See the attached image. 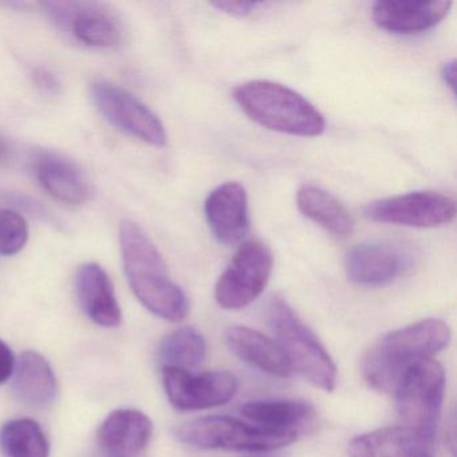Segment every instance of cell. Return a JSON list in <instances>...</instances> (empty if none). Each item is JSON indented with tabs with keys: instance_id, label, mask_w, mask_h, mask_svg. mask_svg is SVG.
Segmentation results:
<instances>
[{
	"instance_id": "1",
	"label": "cell",
	"mask_w": 457,
	"mask_h": 457,
	"mask_svg": "<svg viewBox=\"0 0 457 457\" xmlns=\"http://www.w3.org/2000/svg\"><path fill=\"white\" fill-rule=\"evenodd\" d=\"M120 245L128 283L138 301L162 320H186L189 312L186 293L173 282L162 253L135 221H121Z\"/></svg>"
},
{
	"instance_id": "2",
	"label": "cell",
	"mask_w": 457,
	"mask_h": 457,
	"mask_svg": "<svg viewBox=\"0 0 457 457\" xmlns=\"http://www.w3.org/2000/svg\"><path fill=\"white\" fill-rule=\"evenodd\" d=\"M451 341V330L436 318L419 320L379 339L365 355L362 373L379 392H395L403 374L424 361L432 360Z\"/></svg>"
},
{
	"instance_id": "3",
	"label": "cell",
	"mask_w": 457,
	"mask_h": 457,
	"mask_svg": "<svg viewBox=\"0 0 457 457\" xmlns=\"http://www.w3.org/2000/svg\"><path fill=\"white\" fill-rule=\"evenodd\" d=\"M243 112L261 127L299 137H318L326 129L323 114L295 90L271 81H250L234 90Z\"/></svg>"
},
{
	"instance_id": "4",
	"label": "cell",
	"mask_w": 457,
	"mask_h": 457,
	"mask_svg": "<svg viewBox=\"0 0 457 457\" xmlns=\"http://www.w3.org/2000/svg\"><path fill=\"white\" fill-rule=\"evenodd\" d=\"M267 320L275 342L285 353L293 370L315 387L331 393L337 387V366L320 339L302 322L282 296L270 299Z\"/></svg>"
},
{
	"instance_id": "5",
	"label": "cell",
	"mask_w": 457,
	"mask_h": 457,
	"mask_svg": "<svg viewBox=\"0 0 457 457\" xmlns=\"http://www.w3.org/2000/svg\"><path fill=\"white\" fill-rule=\"evenodd\" d=\"M176 437L192 448L266 453L290 445L298 432L263 429L232 417L208 416L181 425Z\"/></svg>"
},
{
	"instance_id": "6",
	"label": "cell",
	"mask_w": 457,
	"mask_h": 457,
	"mask_svg": "<svg viewBox=\"0 0 457 457\" xmlns=\"http://www.w3.org/2000/svg\"><path fill=\"white\" fill-rule=\"evenodd\" d=\"M445 390V371L435 360L409 369L395 387V403L403 425L436 436Z\"/></svg>"
},
{
	"instance_id": "7",
	"label": "cell",
	"mask_w": 457,
	"mask_h": 457,
	"mask_svg": "<svg viewBox=\"0 0 457 457\" xmlns=\"http://www.w3.org/2000/svg\"><path fill=\"white\" fill-rule=\"evenodd\" d=\"M274 256L259 240L243 243L215 287V299L226 310H240L253 303L269 285Z\"/></svg>"
},
{
	"instance_id": "8",
	"label": "cell",
	"mask_w": 457,
	"mask_h": 457,
	"mask_svg": "<svg viewBox=\"0 0 457 457\" xmlns=\"http://www.w3.org/2000/svg\"><path fill=\"white\" fill-rule=\"evenodd\" d=\"M90 98L101 116L117 129L157 148L167 145L162 120L127 90L98 79L90 85Z\"/></svg>"
},
{
	"instance_id": "9",
	"label": "cell",
	"mask_w": 457,
	"mask_h": 457,
	"mask_svg": "<svg viewBox=\"0 0 457 457\" xmlns=\"http://www.w3.org/2000/svg\"><path fill=\"white\" fill-rule=\"evenodd\" d=\"M47 17L79 44L98 49L117 47L124 39L119 17L95 2H45Z\"/></svg>"
},
{
	"instance_id": "10",
	"label": "cell",
	"mask_w": 457,
	"mask_h": 457,
	"mask_svg": "<svg viewBox=\"0 0 457 457\" xmlns=\"http://www.w3.org/2000/svg\"><path fill=\"white\" fill-rule=\"evenodd\" d=\"M365 216L376 223L435 228L454 220L456 202L440 192H409L370 203Z\"/></svg>"
},
{
	"instance_id": "11",
	"label": "cell",
	"mask_w": 457,
	"mask_h": 457,
	"mask_svg": "<svg viewBox=\"0 0 457 457\" xmlns=\"http://www.w3.org/2000/svg\"><path fill=\"white\" fill-rule=\"evenodd\" d=\"M162 385L173 408L205 411L229 403L237 395V378L226 370L194 374L186 369L162 368Z\"/></svg>"
},
{
	"instance_id": "12",
	"label": "cell",
	"mask_w": 457,
	"mask_h": 457,
	"mask_svg": "<svg viewBox=\"0 0 457 457\" xmlns=\"http://www.w3.org/2000/svg\"><path fill=\"white\" fill-rule=\"evenodd\" d=\"M409 263L411 258L398 245L369 242L355 245L346 253L345 271L354 285L382 287L400 278Z\"/></svg>"
},
{
	"instance_id": "13",
	"label": "cell",
	"mask_w": 457,
	"mask_h": 457,
	"mask_svg": "<svg viewBox=\"0 0 457 457\" xmlns=\"http://www.w3.org/2000/svg\"><path fill=\"white\" fill-rule=\"evenodd\" d=\"M204 212L211 231L221 245H237L248 234V195L237 181H228L213 189L205 200Z\"/></svg>"
},
{
	"instance_id": "14",
	"label": "cell",
	"mask_w": 457,
	"mask_h": 457,
	"mask_svg": "<svg viewBox=\"0 0 457 457\" xmlns=\"http://www.w3.org/2000/svg\"><path fill=\"white\" fill-rule=\"evenodd\" d=\"M436 436L406 425L379 428L350 441L349 457H432Z\"/></svg>"
},
{
	"instance_id": "15",
	"label": "cell",
	"mask_w": 457,
	"mask_h": 457,
	"mask_svg": "<svg viewBox=\"0 0 457 457\" xmlns=\"http://www.w3.org/2000/svg\"><path fill=\"white\" fill-rule=\"evenodd\" d=\"M445 0H379L373 4L371 17L382 30L393 34H416L437 26L451 12Z\"/></svg>"
},
{
	"instance_id": "16",
	"label": "cell",
	"mask_w": 457,
	"mask_h": 457,
	"mask_svg": "<svg viewBox=\"0 0 457 457\" xmlns=\"http://www.w3.org/2000/svg\"><path fill=\"white\" fill-rule=\"evenodd\" d=\"M154 436L152 420L136 409L112 411L98 428L97 438L106 457H138Z\"/></svg>"
},
{
	"instance_id": "17",
	"label": "cell",
	"mask_w": 457,
	"mask_h": 457,
	"mask_svg": "<svg viewBox=\"0 0 457 457\" xmlns=\"http://www.w3.org/2000/svg\"><path fill=\"white\" fill-rule=\"evenodd\" d=\"M34 173L42 188L63 204L82 205L92 195L84 170L62 154L54 152L37 154Z\"/></svg>"
},
{
	"instance_id": "18",
	"label": "cell",
	"mask_w": 457,
	"mask_h": 457,
	"mask_svg": "<svg viewBox=\"0 0 457 457\" xmlns=\"http://www.w3.org/2000/svg\"><path fill=\"white\" fill-rule=\"evenodd\" d=\"M76 291L82 310L96 325L106 328L121 325L122 312L113 283L100 264L85 263L79 267Z\"/></svg>"
},
{
	"instance_id": "19",
	"label": "cell",
	"mask_w": 457,
	"mask_h": 457,
	"mask_svg": "<svg viewBox=\"0 0 457 457\" xmlns=\"http://www.w3.org/2000/svg\"><path fill=\"white\" fill-rule=\"evenodd\" d=\"M12 392L23 405L46 409L57 397L58 385L49 361L37 352L23 353L15 365Z\"/></svg>"
},
{
	"instance_id": "20",
	"label": "cell",
	"mask_w": 457,
	"mask_h": 457,
	"mask_svg": "<svg viewBox=\"0 0 457 457\" xmlns=\"http://www.w3.org/2000/svg\"><path fill=\"white\" fill-rule=\"evenodd\" d=\"M228 349L245 362L271 376L287 378L293 373L285 353L277 342L245 326H234L226 333Z\"/></svg>"
},
{
	"instance_id": "21",
	"label": "cell",
	"mask_w": 457,
	"mask_h": 457,
	"mask_svg": "<svg viewBox=\"0 0 457 457\" xmlns=\"http://www.w3.org/2000/svg\"><path fill=\"white\" fill-rule=\"evenodd\" d=\"M296 205L306 218L339 237L354 231L355 221L334 195L314 184H304L296 192Z\"/></svg>"
},
{
	"instance_id": "22",
	"label": "cell",
	"mask_w": 457,
	"mask_h": 457,
	"mask_svg": "<svg viewBox=\"0 0 457 457\" xmlns=\"http://www.w3.org/2000/svg\"><path fill=\"white\" fill-rule=\"evenodd\" d=\"M242 414L255 427L269 430H295L309 421L314 408L306 401H253L242 406Z\"/></svg>"
},
{
	"instance_id": "23",
	"label": "cell",
	"mask_w": 457,
	"mask_h": 457,
	"mask_svg": "<svg viewBox=\"0 0 457 457\" xmlns=\"http://www.w3.org/2000/svg\"><path fill=\"white\" fill-rule=\"evenodd\" d=\"M0 448L6 457H49L50 443L33 419H15L0 429Z\"/></svg>"
},
{
	"instance_id": "24",
	"label": "cell",
	"mask_w": 457,
	"mask_h": 457,
	"mask_svg": "<svg viewBox=\"0 0 457 457\" xmlns=\"http://www.w3.org/2000/svg\"><path fill=\"white\" fill-rule=\"evenodd\" d=\"M207 354L204 337L196 328H178L162 339L159 347V361L162 368L189 370L200 365Z\"/></svg>"
},
{
	"instance_id": "25",
	"label": "cell",
	"mask_w": 457,
	"mask_h": 457,
	"mask_svg": "<svg viewBox=\"0 0 457 457\" xmlns=\"http://www.w3.org/2000/svg\"><path fill=\"white\" fill-rule=\"evenodd\" d=\"M30 229L21 213L0 208V253L17 255L28 245Z\"/></svg>"
},
{
	"instance_id": "26",
	"label": "cell",
	"mask_w": 457,
	"mask_h": 457,
	"mask_svg": "<svg viewBox=\"0 0 457 457\" xmlns=\"http://www.w3.org/2000/svg\"><path fill=\"white\" fill-rule=\"evenodd\" d=\"M211 6L215 7L224 14L235 18H245L253 15L256 12L261 4L258 2H243V0H219L212 2Z\"/></svg>"
},
{
	"instance_id": "27",
	"label": "cell",
	"mask_w": 457,
	"mask_h": 457,
	"mask_svg": "<svg viewBox=\"0 0 457 457\" xmlns=\"http://www.w3.org/2000/svg\"><path fill=\"white\" fill-rule=\"evenodd\" d=\"M33 81L36 87L41 90L44 95L54 96L60 92L61 84L57 77L47 71V69L38 68L33 71Z\"/></svg>"
},
{
	"instance_id": "28",
	"label": "cell",
	"mask_w": 457,
	"mask_h": 457,
	"mask_svg": "<svg viewBox=\"0 0 457 457\" xmlns=\"http://www.w3.org/2000/svg\"><path fill=\"white\" fill-rule=\"evenodd\" d=\"M15 361L14 353L10 349L9 345L0 341V385L9 381L14 376Z\"/></svg>"
},
{
	"instance_id": "29",
	"label": "cell",
	"mask_w": 457,
	"mask_h": 457,
	"mask_svg": "<svg viewBox=\"0 0 457 457\" xmlns=\"http://www.w3.org/2000/svg\"><path fill=\"white\" fill-rule=\"evenodd\" d=\"M441 77H443L446 87L454 93V90H456V61H446L444 63L443 68H441Z\"/></svg>"
},
{
	"instance_id": "30",
	"label": "cell",
	"mask_w": 457,
	"mask_h": 457,
	"mask_svg": "<svg viewBox=\"0 0 457 457\" xmlns=\"http://www.w3.org/2000/svg\"><path fill=\"white\" fill-rule=\"evenodd\" d=\"M12 160V146L6 138L0 136V167H6Z\"/></svg>"
},
{
	"instance_id": "31",
	"label": "cell",
	"mask_w": 457,
	"mask_h": 457,
	"mask_svg": "<svg viewBox=\"0 0 457 457\" xmlns=\"http://www.w3.org/2000/svg\"><path fill=\"white\" fill-rule=\"evenodd\" d=\"M250 457H264V456H261V454H256V456H250Z\"/></svg>"
}]
</instances>
